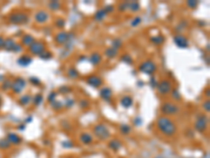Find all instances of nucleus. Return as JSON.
<instances>
[{
    "label": "nucleus",
    "mask_w": 210,
    "mask_h": 158,
    "mask_svg": "<svg viewBox=\"0 0 210 158\" xmlns=\"http://www.w3.org/2000/svg\"><path fill=\"white\" fill-rule=\"evenodd\" d=\"M149 84L151 85V87H153V88H157V85H158V81L155 80V78L153 77V76H151V77H150Z\"/></svg>",
    "instance_id": "nucleus-50"
},
{
    "label": "nucleus",
    "mask_w": 210,
    "mask_h": 158,
    "mask_svg": "<svg viewBox=\"0 0 210 158\" xmlns=\"http://www.w3.org/2000/svg\"><path fill=\"white\" fill-rule=\"evenodd\" d=\"M113 48H115V49H117V50H119L120 48H122V45H123V41H122V39L121 38H115L113 40Z\"/></svg>",
    "instance_id": "nucleus-37"
},
{
    "label": "nucleus",
    "mask_w": 210,
    "mask_h": 158,
    "mask_svg": "<svg viewBox=\"0 0 210 158\" xmlns=\"http://www.w3.org/2000/svg\"><path fill=\"white\" fill-rule=\"evenodd\" d=\"M4 48L6 49V50H9V51H13L14 50V48H15V45H16V42H15V40H13L12 38H9L8 40H5L4 41Z\"/></svg>",
    "instance_id": "nucleus-29"
},
{
    "label": "nucleus",
    "mask_w": 210,
    "mask_h": 158,
    "mask_svg": "<svg viewBox=\"0 0 210 158\" xmlns=\"http://www.w3.org/2000/svg\"><path fill=\"white\" fill-rule=\"evenodd\" d=\"M30 83H32V84L35 85V87H38V85L41 84V80L38 77L32 76V77H30Z\"/></svg>",
    "instance_id": "nucleus-44"
},
{
    "label": "nucleus",
    "mask_w": 210,
    "mask_h": 158,
    "mask_svg": "<svg viewBox=\"0 0 210 158\" xmlns=\"http://www.w3.org/2000/svg\"><path fill=\"white\" fill-rule=\"evenodd\" d=\"M9 140H10L11 143L13 144H19L21 142V138L17 135V134H10L9 135Z\"/></svg>",
    "instance_id": "nucleus-30"
},
{
    "label": "nucleus",
    "mask_w": 210,
    "mask_h": 158,
    "mask_svg": "<svg viewBox=\"0 0 210 158\" xmlns=\"http://www.w3.org/2000/svg\"><path fill=\"white\" fill-rule=\"evenodd\" d=\"M50 107L55 111H60L61 109L63 108V102L62 101H59V100H55L54 102L50 103Z\"/></svg>",
    "instance_id": "nucleus-36"
},
{
    "label": "nucleus",
    "mask_w": 210,
    "mask_h": 158,
    "mask_svg": "<svg viewBox=\"0 0 210 158\" xmlns=\"http://www.w3.org/2000/svg\"><path fill=\"white\" fill-rule=\"evenodd\" d=\"M94 135L100 140H106L110 137V130L104 123H98L94 127Z\"/></svg>",
    "instance_id": "nucleus-2"
},
{
    "label": "nucleus",
    "mask_w": 210,
    "mask_h": 158,
    "mask_svg": "<svg viewBox=\"0 0 210 158\" xmlns=\"http://www.w3.org/2000/svg\"><path fill=\"white\" fill-rule=\"evenodd\" d=\"M28 20H30L28 15L22 12L14 13L10 16V21L12 23H15V24H25V23L28 22Z\"/></svg>",
    "instance_id": "nucleus-6"
},
{
    "label": "nucleus",
    "mask_w": 210,
    "mask_h": 158,
    "mask_svg": "<svg viewBox=\"0 0 210 158\" xmlns=\"http://www.w3.org/2000/svg\"><path fill=\"white\" fill-rule=\"evenodd\" d=\"M80 141L83 143V144H90V143H93L94 141V136L92 135L90 133H87V132H84V133H81L80 134Z\"/></svg>",
    "instance_id": "nucleus-17"
},
{
    "label": "nucleus",
    "mask_w": 210,
    "mask_h": 158,
    "mask_svg": "<svg viewBox=\"0 0 210 158\" xmlns=\"http://www.w3.org/2000/svg\"><path fill=\"white\" fill-rule=\"evenodd\" d=\"M35 37L32 35V34H25L24 36L22 37V45H24V46H30L31 44H32L34 41H35Z\"/></svg>",
    "instance_id": "nucleus-24"
},
{
    "label": "nucleus",
    "mask_w": 210,
    "mask_h": 158,
    "mask_svg": "<svg viewBox=\"0 0 210 158\" xmlns=\"http://www.w3.org/2000/svg\"><path fill=\"white\" fill-rule=\"evenodd\" d=\"M55 25H56V28H58V29H63L65 25V20L63 19V18L58 17L55 20Z\"/></svg>",
    "instance_id": "nucleus-40"
},
{
    "label": "nucleus",
    "mask_w": 210,
    "mask_h": 158,
    "mask_svg": "<svg viewBox=\"0 0 210 158\" xmlns=\"http://www.w3.org/2000/svg\"><path fill=\"white\" fill-rule=\"evenodd\" d=\"M208 128V117L205 114H200L194 122V129L199 133H204Z\"/></svg>",
    "instance_id": "nucleus-5"
},
{
    "label": "nucleus",
    "mask_w": 210,
    "mask_h": 158,
    "mask_svg": "<svg viewBox=\"0 0 210 158\" xmlns=\"http://www.w3.org/2000/svg\"><path fill=\"white\" fill-rule=\"evenodd\" d=\"M33 62V57L30 55H22L18 59V64L21 66H28Z\"/></svg>",
    "instance_id": "nucleus-18"
},
{
    "label": "nucleus",
    "mask_w": 210,
    "mask_h": 158,
    "mask_svg": "<svg viewBox=\"0 0 210 158\" xmlns=\"http://www.w3.org/2000/svg\"><path fill=\"white\" fill-rule=\"evenodd\" d=\"M103 10L105 11V13L106 14H110V13H113L114 11H115V6L114 5H111V4H107V5H105L104 8H103Z\"/></svg>",
    "instance_id": "nucleus-46"
},
{
    "label": "nucleus",
    "mask_w": 210,
    "mask_h": 158,
    "mask_svg": "<svg viewBox=\"0 0 210 158\" xmlns=\"http://www.w3.org/2000/svg\"><path fill=\"white\" fill-rule=\"evenodd\" d=\"M108 147H109L110 150H113L114 152H118V151L122 148V142H121L119 139H113V140L109 141Z\"/></svg>",
    "instance_id": "nucleus-22"
},
{
    "label": "nucleus",
    "mask_w": 210,
    "mask_h": 158,
    "mask_svg": "<svg viewBox=\"0 0 210 158\" xmlns=\"http://www.w3.org/2000/svg\"><path fill=\"white\" fill-rule=\"evenodd\" d=\"M66 75H67V77L70 78V79H78V78L80 77L79 71H78L76 68H74V66H70V69H67Z\"/></svg>",
    "instance_id": "nucleus-23"
},
{
    "label": "nucleus",
    "mask_w": 210,
    "mask_h": 158,
    "mask_svg": "<svg viewBox=\"0 0 210 158\" xmlns=\"http://www.w3.org/2000/svg\"><path fill=\"white\" fill-rule=\"evenodd\" d=\"M173 42L175 43V45L180 49H187L189 46V40L185 35L181 34H177L173 36Z\"/></svg>",
    "instance_id": "nucleus-11"
},
{
    "label": "nucleus",
    "mask_w": 210,
    "mask_h": 158,
    "mask_svg": "<svg viewBox=\"0 0 210 158\" xmlns=\"http://www.w3.org/2000/svg\"><path fill=\"white\" fill-rule=\"evenodd\" d=\"M87 59H88V61H89L90 64L97 66V65H99L101 62H102L103 58H102V55H101L99 52H93Z\"/></svg>",
    "instance_id": "nucleus-15"
},
{
    "label": "nucleus",
    "mask_w": 210,
    "mask_h": 158,
    "mask_svg": "<svg viewBox=\"0 0 210 158\" xmlns=\"http://www.w3.org/2000/svg\"><path fill=\"white\" fill-rule=\"evenodd\" d=\"M203 109H204V111H205V112L209 113V112H210V101L209 100L204 101V103H203Z\"/></svg>",
    "instance_id": "nucleus-48"
},
{
    "label": "nucleus",
    "mask_w": 210,
    "mask_h": 158,
    "mask_svg": "<svg viewBox=\"0 0 210 158\" xmlns=\"http://www.w3.org/2000/svg\"><path fill=\"white\" fill-rule=\"evenodd\" d=\"M120 131H121V133L122 134L127 135V134H129L130 132H131V127H130L129 124L124 123V124H121L120 126Z\"/></svg>",
    "instance_id": "nucleus-34"
},
{
    "label": "nucleus",
    "mask_w": 210,
    "mask_h": 158,
    "mask_svg": "<svg viewBox=\"0 0 210 158\" xmlns=\"http://www.w3.org/2000/svg\"><path fill=\"white\" fill-rule=\"evenodd\" d=\"M121 61L127 63V64H133V58H131V56H130L129 54H124V55L121 57Z\"/></svg>",
    "instance_id": "nucleus-38"
},
{
    "label": "nucleus",
    "mask_w": 210,
    "mask_h": 158,
    "mask_svg": "<svg viewBox=\"0 0 210 158\" xmlns=\"http://www.w3.org/2000/svg\"><path fill=\"white\" fill-rule=\"evenodd\" d=\"M72 38H74V34H70L65 31H60V32L56 33L54 39L59 45H65Z\"/></svg>",
    "instance_id": "nucleus-7"
},
{
    "label": "nucleus",
    "mask_w": 210,
    "mask_h": 158,
    "mask_svg": "<svg viewBox=\"0 0 210 158\" xmlns=\"http://www.w3.org/2000/svg\"><path fill=\"white\" fill-rule=\"evenodd\" d=\"M79 105H80L81 109H86L89 107V101L87 99H82V100L79 101Z\"/></svg>",
    "instance_id": "nucleus-45"
},
{
    "label": "nucleus",
    "mask_w": 210,
    "mask_h": 158,
    "mask_svg": "<svg viewBox=\"0 0 210 158\" xmlns=\"http://www.w3.org/2000/svg\"><path fill=\"white\" fill-rule=\"evenodd\" d=\"M157 128L161 133L166 135L167 137L173 136L178 131V128L175 126V121L172 119H170L169 117H167V116H161V117L158 118Z\"/></svg>",
    "instance_id": "nucleus-1"
},
{
    "label": "nucleus",
    "mask_w": 210,
    "mask_h": 158,
    "mask_svg": "<svg viewBox=\"0 0 210 158\" xmlns=\"http://www.w3.org/2000/svg\"><path fill=\"white\" fill-rule=\"evenodd\" d=\"M127 3L128 1H124V2H120L118 4V11L119 12H126L127 11Z\"/></svg>",
    "instance_id": "nucleus-43"
},
{
    "label": "nucleus",
    "mask_w": 210,
    "mask_h": 158,
    "mask_svg": "<svg viewBox=\"0 0 210 158\" xmlns=\"http://www.w3.org/2000/svg\"><path fill=\"white\" fill-rule=\"evenodd\" d=\"M33 100V96L31 95V94H24V95H22L20 98H19V103H20L21 105H23V107H25V105H28L31 102H32Z\"/></svg>",
    "instance_id": "nucleus-25"
},
{
    "label": "nucleus",
    "mask_w": 210,
    "mask_h": 158,
    "mask_svg": "<svg viewBox=\"0 0 210 158\" xmlns=\"http://www.w3.org/2000/svg\"><path fill=\"white\" fill-rule=\"evenodd\" d=\"M34 18H35V21L37 23H39V24H44V23L48 22V19H50V14L44 10H39L38 12H36Z\"/></svg>",
    "instance_id": "nucleus-13"
},
{
    "label": "nucleus",
    "mask_w": 210,
    "mask_h": 158,
    "mask_svg": "<svg viewBox=\"0 0 210 158\" xmlns=\"http://www.w3.org/2000/svg\"><path fill=\"white\" fill-rule=\"evenodd\" d=\"M99 96H100L102 100L108 102V101L111 100V97H113V90L109 87H103V88H101L100 92H99Z\"/></svg>",
    "instance_id": "nucleus-14"
},
{
    "label": "nucleus",
    "mask_w": 210,
    "mask_h": 158,
    "mask_svg": "<svg viewBox=\"0 0 210 158\" xmlns=\"http://www.w3.org/2000/svg\"><path fill=\"white\" fill-rule=\"evenodd\" d=\"M140 9H141V5L138 1H128L127 11H129V12L131 13H137L140 11Z\"/></svg>",
    "instance_id": "nucleus-21"
},
{
    "label": "nucleus",
    "mask_w": 210,
    "mask_h": 158,
    "mask_svg": "<svg viewBox=\"0 0 210 158\" xmlns=\"http://www.w3.org/2000/svg\"><path fill=\"white\" fill-rule=\"evenodd\" d=\"M141 23H142V18H141L140 16H136V17H133V19L130 20L129 24L131 28H138Z\"/></svg>",
    "instance_id": "nucleus-31"
},
{
    "label": "nucleus",
    "mask_w": 210,
    "mask_h": 158,
    "mask_svg": "<svg viewBox=\"0 0 210 158\" xmlns=\"http://www.w3.org/2000/svg\"><path fill=\"white\" fill-rule=\"evenodd\" d=\"M157 89H158V92H159L161 95L165 96L171 92V90H172V83H171L170 80H168V79H163L160 82H158Z\"/></svg>",
    "instance_id": "nucleus-9"
},
{
    "label": "nucleus",
    "mask_w": 210,
    "mask_h": 158,
    "mask_svg": "<svg viewBox=\"0 0 210 158\" xmlns=\"http://www.w3.org/2000/svg\"><path fill=\"white\" fill-rule=\"evenodd\" d=\"M120 104L122 105L124 109H129L133 105V99L131 96L129 95H125L123 96L120 99Z\"/></svg>",
    "instance_id": "nucleus-16"
},
{
    "label": "nucleus",
    "mask_w": 210,
    "mask_h": 158,
    "mask_svg": "<svg viewBox=\"0 0 210 158\" xmlns=\"http://www.w3.org/2000/svg\"><path fill=\"white\" fill-rule=\"evenodd\" d=\"M22 46H21V44H18V43H16L15 48H14V50H13V52H16V53H19L22 51Z\"/></svg>",
    "instance_id": "nucleus-51"
},
{
    "label": "nucleus",
    "mask_w": 210,
    "mask_h": 158,
    "mask_svg": "<svg viewBox=\"0 0 210 158\" xmlns=\"http://www.w3.org/2000/svg\"><path fill=\"white\" fill-rule=\"evenodd\" d=\"M57 96H58V92H55V91H52V92H50V93L48 94V101L50 103L54 102V101L56 100Z\"/></svg>",
    "instance_id": "nucleus-42"
},
{
    "label": "nucleus",
    "mask_w": 210,
    "mask_h": 158,
    "mask_svg": "<svg viewBox=\"0 0 210 158\" xmlns=\"http://www.w3.org/2000/svg\"><path fill=\"white\" fill-rule=\"evenodd\" d=\"M39 58L42 59V60H50V59H52V54L50 51L45 50L44 52L41 54V55H39Z\"/></svg>",
    "instance_id": "nucleus-32"
},
{
    "label": "nucleus",
    "mask_w": 210,
    "mask_h": 158,
    "mask_svg": "<svg viewBox=\"0 0 210 158\" xmlns=\"http://www.w3.org/2000/svg\"><path fill=\"white\" fill-rule=\"evenodd\" d=\"M11 87H12L13 91H14L16 94H20L21 92H23V90H24L25 87H26V81H25L24 78L18 77L13 81Z\"/></svg>",
    "instance_id": "nucleus-12"
},
{
    "label": "nucleus",
    "mask_w": 210,
    "mask_h": 158,
    "mask_svg": "<svg viewBox=\"0 0 210 158\" xmlns=\"http://www.w3.org/2000/svg\"><path fill=\"white\" fill-rule=\"evenodd\" d=\"M161 112L165 116H175L180 113V107L177 103L171 102V101H166L161 105Z\"/></svg>",
    "instance_id": "nucleus-3"
},
{
    "label": "nucleus",
    "mask_w": 210,
    "mask_h": 158,
    "mask_svg": "<svg viewBox=\"0 0 210 158\" xmlns=\"http://www.w3.org/2000/svg\"><path fill=\"white\" fill-rule=\"evenodd\" d=\"M58 92L61 94H68L72 92V88H70L68 85H63V87H60V88H59Z\"/></svg>",
    "instance_id": "nucleus-41"
},
{
    "label": "nucleus",
    "mask_w": 210,
    "mask_h": 158,
    "mask_svg": "<svg viewBox=\"0 0 210 158\" xmlns=\"http://www.w3.org/2000/svg\"><path fill=\"white\" fill-rule=\"evenodd\" d=\"M75 105V99H73V98H66L65 99V101L63 102V107H65V108H72V107H74Z\"/></svg>",
    "instance_id": "nucleus-39"
},
{
    "label": "nucleus",
    "mask_w": 210,
    "mask_h": 158,
    "mask_svg": "<svg viewBox=\"0 0 210 158\" xmlns=\"http://www.w3.org/2000/svg\"><path fill=\"white\" fill-rule=\"evenodd\" d=\"M106 16H107V14L105 13V11L103 10V9H99V10L95 13L94 19H95L97 22H102L105 18H106Z\"/></svg>",
    "instance_id": "nucleus-20"
},
{
    "label": "nucleus",
    "mask_w": 210,
    "mask_h": 158,
    "mask_svg": "<svg viewBox=\"0 0 210 158\" xmlns=\"http://www.w3.org/2000/svg\"><path fill=\"white\" fill-rule=\"evenodd\" d=\"M104 55L107 58H109V59H114V58H116L119 55V50L113 48V46H109V48H107L104 51Z\"/></svg>",
    "instance_id": "nucleus-19"
},
{
    "label": "nucleus",
    "mask_w": 210,
    "mask_h": 158,
    "mask_svg": "<svg viewBox=\"0 0 210 158\" xmlns=\"http://www.w3.org/2000/svg\"><path fill=\"white\" fill-rule=\"evenodd\" d=\"M28 51L32 55L34 56H39L41 55L45 51V44L43 41L41 40H35L32 44L28 46Z\"/></svg>",
    "instance_id": "nucleus-8"
},
{
    "label": "nucleus",
    "mask_w": 210,
    "mask_h": 158,
    "mask_svg": "<svg viewBox=\"0 0 210 158\" xmlns=\"http://www.w3.org/2000/svg\"><path fill=\"white\" fill-rule=\"evenodd\" d=\"M86 83H87L88 85H90L92 88L98 89V88H100V87H102L104 81H103L101 76L93 74V75L87 76V78H86Z\"/></svg>",
    "instance_id": "nucleus-10"
},
{
    "label": "nucleus",
    "mask_w": 210,
    "mask_h": 158,
    "mask_svg": "<svg viewBox=\"0 0 210 158\" xmlns=\"http://www.w3.org/2000/svg\"><path fill=\"white\" fill-rule=\"evenodd\" d=\"M150 41L155 45H162L163 43L165 42V37L161 35V34H159V35H155L153 37H150Z\"/></svg>",
    "instance_id": "nucleus-26"
},
{
    "label": "nucleus",
    "mask_w": 210,
    "mask_h": 158,
    "mask_svg": "<svg viewBox=\"0 0 210 158\" xmlns=\"http://www.w3.org/2000/svg\"><path fill=\"white\" fill-rule=\"evenodd\" d=\"M4 44V40L2 39V37H0V46H2Z\"/></svg>",
    "instance_id": "nucleus-52"
},
{
    "label": "nucleus",
    "mask_w": 210,
    "mask_h": 158,
    "mask_svg": "<svg viewBox=\"0 0 210 158\" xmlns=\"http://www.w3.org/2000/svg\"><path fill=\"white\" fill-rule=\"evenodd\" d=\"M187 25H188L187 21H186V20H182L178 25H177V26H175V31H177V32H179V34H181V32H182V31H184L186 28H187Z\"/></svg>",
    "instance_id": "nucleus-33"
},
{
    "label": "nucleus",
    "mask_w": 210,
    "mask_h": 158,
    "mask_svg": "<svg viewBox=\"0 0 210 158\" xmlns=\"http://www.w3.org/2000/svg\"><path fill=\"white\" fill-rule=\"evenodd\" d=\"M199 23L201 24V26H202V28H203V26H205V24H206V22H204V21H199Z\"/></svg>",
    "instance_id": "nucleus-53"
},
{
    "label": "nucleus",
    "mask_w": 210,
    "mask_h": 158,
    "mask_svg": "<svg viewBox=\"0 0 210 158\" xmlns=\"http://www.w3.org/2000/svg\"><path fill=\"white\" fill-rule=\"evenodd\" d=\"M62 147L65 149H72L74 148V142H72V141H63Z\"/></svg>",
    "instance_id": "nucleus-49"
},
{
    "label": "nucleus",
    "mask_w": 210,
    "mask_h": 158,
    "mask_svg": "<svg viewBox=\"0 0 210 158\" xmlns=\"http://www.w3.org/2000/svg\"><path fill=\"white\" fill-rule=\"evenodd\" d=\"M198 4H199V2L198 1H195V0H189V1H187V5L190 9H192V10H194V9L198 6Z\"/></svg>",
    "instance_id": "nucleus-47"
},
{
    "label": "nucleus",
    "mask_w": 210,
    "mask_h": 158,
    "mask_svg": "<svg viewBox=\"0 0 210 158\" xmlns=\"http://www.w3.org/2000/svg\"><path fill=\"white\" fill-rule=\"evenodd\" d=\"M155 158H163L162 156H158V157H155Z\"/></svg>",
    "instance_id": "nucleus-54"
},
{
    "label": "nucleus",
    "mask_w": 210,
    "mask_h": 158,
    "mask_svg": "<svg viewBox=\"0 0 210 158\" xmlns=\"http://www.w3.org/2000/svg\"><path fill=\"white\" fill-rule=\"evenodd\" d=\"M43 100H44V97H43V95L41 93H38V94H36L34 97H33L32 102H33V104L35 105V107H39V105L42 104Z\"/></svg>",
    "instance_id": "nucleus-27"
},
{
    "label": "nucleus",
    "mask_w": 210,
    "mask_h": 158,
    "mask_svg": "<svg viewBox=\"0 0 210 158\" xmlns=\"http://www.w3.org/2000/svg\"><path fill=\"white\" fill-rule=\"evenodd\" d=\"M170 94H171V97H172L173 100L179 101V100H181V99H182V96H181L179 90H177V89H173V90H171Z\"/></svg>",
    "instance_id": "nucleus-35"
},
{
    "label": "nucleus",
    "mask_w": 210,
    "mask_h": 158,
    "mask_svg": "<svg viewBox=\"0 0 210 158\" xmlns=\"http://www.w3.org/2000/svg\"><path fill=\"white\" fill-rule=\"evenodd\" d=\"M48 9L52 12H56V11H59L62 6V3L59 2V1H50L48 4Z\"/></svg>",
    "instance_id": "nucleus-28"
},
{
    "label": "nucleus",
    "mask_w": 210,
    "mask_h": 158,
    "mask_svg": "<svg viewBox=\"0 0 210 158\" xmlns=\"http://www.w3.org/2000/svg\"><path fill=\"white\" fill-rule=\"evenodd\" d=\"M158 70V65L155 62L151 59H147V60L143 61L140 65H139V71L141 73L146 74V75H153Z\"/></svg>",
    "instance_id": "nucleus-4"
}]
</instances>
